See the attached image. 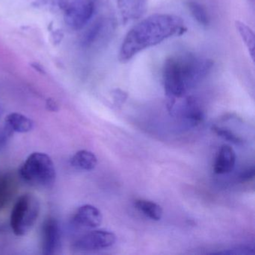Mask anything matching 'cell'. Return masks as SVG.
<instances>
[{
  "instance_id": "obj_16",
  "label": "cell",
  "mask_w": 255,
  "mask_h": 255,
  "mask_svg": "<svg viewBox=\"0 0 255 255\" xmlns=\"http://www.w3.org/2000/svg\"><path fill=\"white\" fill-rule=\"evenodd\" d=\"M184 111L186 119L190 121L194 125L200 123L202 121L203 113L195 98H188L186 99Z\"/></svg>"
},
{
  "instance_id": "obj_24",
  "label": "cell",
  "mask_w": 255,
  "mask_h": 255,
  "mask_svg": "<svg viewBox=\"0 0 255 255\" xmlns=\"http://www.w3.org/2000/svg\"><path fill=\"white\" fill-rule=\"evenodd\" d=\"M2 115V109L0 108V116Z\"/></svg>"
},
{
  "instance_id": "obj_9",
  "label": "cell",
  "mask_w": 255,
  "mask_h": 255,
  "mask_svg": "<svg viewBox=\"0 0 255 255\" xmlns=\"http://www.w3.org/2000/svg\"><path fill=\"white\" fill-rule=\"evenodd\" d=\"M116 3L125 23L140 18L147 8V0H116Z\"/></svg>"
},
{
  "instance_id": "obj_2",
  "label": "cell",
  "mask_w": 255,
  "mask_h": 255,
  "mask_svg": "<svg viewBox=\"0 0 255 255\" xmlns=\"http://www.w3.org/2000/svg\"><path fill=\"white\" fill-rule=\"evenodd\" d=\"M213 67L211 59L192 53L171 56L162 70L164 89L170 101L180 98L199 84L210 74Z\"/></svg>"
},
{
  "instance_id": "obj_5",
  "label": "cell",
  "mask_w": 255,
  "mask_h": 255,
  "mask_svg": "<svg viewBox=\"0 0 255 255\" xmlns=\"http://www.w3.org/2000/svg\"><path fill=\"white\" fill-rule=\"evenodd\" d=\"M96 0H71L65 10V23L71 29H83L93 17Z\"/></svg>"
},
{
  "instance_id": "obj_22",
  "label": "cell",
  "mask_w": 255,
  "mask_h": 255,
  "mask_svg": "<svg viewBox=\"0 0 255 255\" xmlns=\"http://www.w3.org/2000/svg\"><path fill=\"white\" fill-rule=\"evenodd\" d=\"M46 107H47V110H50V111H59V106H58L57 103H56L54 100H47V103H46Z\"/></svg>"
},
{
  "instance_id": "obj_11",
  "label": "cell",
  "mask_w": 255,
  "mask_h": 255,
  "mask_svg": "<svg viewBox=\"0 0 255 255\" xmlns=\"http://www.w3.org/2000/svg\"><path fill=\"white\" fill-rule=\"evenodd\" d=\"M112 26L110 22L104 19H99L86 31L82 39V44L85 47H89L101 37L104 36L107 31H112Z\"/></svg>"
},
{
  "instance_id": "obj_13",
  "label": "cell",
  "mask_w": 255,
  "mask_h": 255,
  "mask_svg": "<svg viewBox=\"0 0 255 255\" xmlns=\"http://www.w3.org/2000/svg\"><path fill=\"white\" fill-rule=\"evenodd\" d=\"M12 175H0V210L3 209L12 199L17 189V184Z\"/></svg>"
},
{
  "instance_id": "obj_4",
  "label": "cell",
  "mask_w": 255,
  "mask_h": 255,
  "mask_svg": "<svg viewBox=\"0 0 255 255\" xmlns=\"http://www.w3.org/2000/svg\"><path fill=\"white\" fill-rule=\"evenodd\" d=\"M41 205L32 194H25L17 200L13 207L10 225L14 234L23 237L32 230L38 220Z\"/></svg>"
},
{
  "instance_id": "obj_3",
  "label": "cell",
  "mask_w": 255,
  "mask_h": 255,
  "mask_svg": "<svg viewBox=\"0 0 255 255\" xmlns=\"http://www.w3.org/2000/svg\"><path fill=\"white\" fill-rule=\"evenodd\" d=\"M19 174L26 183L38 187H51L56 179L53 159L41 152H35L28 156L20 166Z\"/></svg>"
},
{
  "instance_id": "obj_6",
  "label": "cell",
  "mask_w": 255,
  "mask_h": 255,
  "mask_svg": "<svg viewBox=\"0 0 255 255\" xmlns=\"http://www.w3.org/2000/svg\"><path fill=\"white\" fill-rule=\"evenodd\" d=\"M116 241V237L113 233L97 230L86 233L74 240L71 247L76 252H95L111 247Z\"/></svg>"
},
{
  "instance_id": "obj_8",
  "label": "cell",
  "mask_w": 255,
  "mask_h": 255,
  "mask_svg": "<svg viewBox=\"0 0 255 255\" xmlns=\"http://www.w3.org/2000/svg\"><path fill=\"white\" fill-rule=\"evenodd\" d=\"M102 221L101 211L95 206L86 204L77 209L71 219V225L77 229H92L99 227Z\"/></svg>"
},
{
  "instance_id": "obj_19",
  "label": "cell",
  "mask_w": 255,
  "mask_h": 255,
  "mask_svg": "<svg viewBox=\"0 0 255 255\" xmlns=\"http://www.w3.org/2000/svg\"><path fill=\"white\" fill-rule=\"evenodd\" d=\"M213 130L219 136L222 137L224 139L234 143V144H240L243 143V139L238 135H236L234 132L227 129V128H220V127L214 126L213 128Z\"/></svg>"
},
{
  "instance_id": "obj_14",
  "label": "cell",
  "mask_w": 255,
  "mask_h": 255,
  "mask_svg": "<svg viewBox=\"0 0 255 255\" xmlns=\"http://www.w3.org/2000/svg\"><path fill=\"white\" fill-rule=\"evenodd\" d=\"M5 125H8L13 132H30L34 128V122L27 116L20 113H10L5 118Z\"/></svg>"
},
{
  "instance_id": "obj_18",
  "label": "cell",
  "mask_w": 255,
  "mask_h": 255,
  "mask_svg": "<svg viewBox=\"0 0 255 255\" xmlns=\"http://www.w3.org/2000/svg\"><path fill=\"white\" fill-rule=\"evenodd\" d=\"M192 17L202 26H208L210 17L204 7L196 2H190L188 5Z\"/></svg>"
},
{
  "instance_id": "obj_20",
  "label": "cell",
  "mask_w": 255,
  "mask_h": 255,
  "mask_svg": "<svg viewBox=\"0 0 255 255\" xmlns=\"http://www.w3.org/2000/svg\"><path fill=\"white\" fill-rule=\"evenodd\" d=\"M13 131L11 128L5 125L2 129H0V152L2 151L12 136Z\"/></svg>"
},
{
  "instance_id": "obj_12",
  "label": "cell",
  "mask_w": 255,
  "mask_h": 255,
  "mask_svg": "<svg viewBox=\"0 0 255 255\" xmlns=\"http://www.w3.org/2000/svg\"><path fill=\"white\" fill-rule=\"evenodd\" d=\"M71 166L80 171H92L98 164V159L92 152L86 150L77 151L71 157Z\"/></svg>"
},
{
  "instance_id": "obj_23",
  "label": "cell",
  "mask_w": 255,
  "mask_h": 255,
  "mask_svg": "<svg viewBox=\"0 0 255 255\" xmlns=\"http://www.w3.org/2000/svg\"><path fill=\"white\" fill-rule=\"evenodd\" d=\"M33 67H34V68H35V69L37 70V71H39V72H41V73L44 72V69H43L42 67L39 66V65H33Z\"/></svg>"
},
{
  "instance_id": "obj_17",
  "label": "cell",
  "mask_w": 255,
  "mask_h": 255,
  "mask_svg": "<svg viewBox=\"0 0 255 255\" xmlns=\"http://www.w3.org/2000/svg\"><path fill=\"white\" fill-rule=\"evenodd\" d=\"M236 26H237V30H238L242 39L244 41L245 44L247 47L252 59L254 60L255 41L253 31L247 25L242 23V22H236Z\"/></svg>"
},
{
  "instance_id": "obj_1",
  "label": "cell",
  "mask_w": 255,
  "mask_h": 255,
  "mask_svg": "<svg viewBox=\"0 0 255 255\" xmlns=\"http://www.w3.org/2000/svg\"><path fill=\"white\" fill-rule=\"evenodd\" d=\"M181 17L170 14H156L144 19L127 34L121 46L119 59L129 62L140 52L186 31Z\"/></svg>"
},
{
  "instance_id": "obj_21",
  "label": "cell",
  "mask_w": 255,
  "mask_h": 255,
  "mask_svg": "<svg viewBox=\"0 0 255 255\" xmlns=\"http://www.w3.org/2000/svg\"><path fill=\"white\" fill-rule=\"evenodd\" d=\"M255 174V167H252V168H248V169L245 170L241 174H240V180L243 182L249 181V180H252L254 178Z\"/></svg>"
},
{
  "instance_id": "obj_7",
  "label": "cell",
  "mask_w": 255,
  "mask_h": 255,
  "mask_svg": "<svg viewBox=\"0 0 255 255\" xmlns=\"http://www.w3.org/2000/svg\"><path fill=\"white\" fill-rule=\"evenodd\" d=\"M62 249V231L57 219L49 217L41 228V249L44 255H56Z\"/></svg>"
},
{
  "instance_id": "obj_15",
  "label": "cell",
  "mask_w": 255,
  "mask_h": 255,
  "mask_svg": "<svg viewBox=\"0 0 255 255\" xmlns=\"http://www.w3.org/2000/svg\"><path fill=\"white\" fill-rule=\"evenodd\" d=\"M134 204L140 213L151 220L159 221L162 219L163 211L159 204L143 199L136 200Z\"/></svg>"
},
{
  "instance_id": "obj_10",
  "label": "cell",
  "mask_w": 255,
  "mask_h": 255,
  "mask_svg": "<svg viewBox=\"0 0 255 255\" xmlns=\"http://www.w3.org/2000/svg\"><path fill=\"white\" fill-rule=\"evenodd\" d=\"M237 156L234 149L228 144H224L219 149L214 164V172L225 174L231 172L235 167Z\"/></svg>"
}]
</instances>
